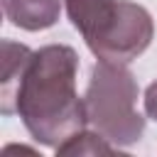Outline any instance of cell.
<instances>
[{"label":"cell","instance_id":"1","mask_svg":"<svg viewBox=\"0 0 157 157\" xmlns=\"http://www.w3.org/2000/svg\"><path fill=\"white\" fill-rule=\"evenodd\" d=\"M78 56L66 44H47L32 52L15 93V113L32 140L59 147L86 123L83 98L76 93Z\"/></svg>","mask_w":157,"mask_h":157},{"label":"cell","instance_id":"2","mask_svg":"<svg viewBox=\"0 0 157 157\" xmlns=\"http://www.w3.org/2000/svg\"><path fill=\"white\" fill-rule=\"evenodd\" d=\"M71 25L103 61L128 64L155 37L152 15L130 0H64Z\"/></svg>","mask_w":157,"mask_h":157},{"label":"cell","instance_id":"5","mask_svg":"<svg viewBox=\"0 0 157 157\" xmlns=\"http://www.w3.org/2000/svg\"><path fill=\"white\" fill-rule=\"evenodd\" d=\"M32 56V49L25 44H15L10 39L2 42V76H0V110L2 115L15 113V93L22 78V71Z\"/></svg>","mask_w":157,"mask_h":157},{"label":"cell","instance_id":"3","mask_svg":"<svg viewBox=\"0 0 157 157\" xmlns=\"http://www.w3.org/2000/svg\"><path fill=\"white\" fill-rule=\"evenodd\" d=\"M137 81L125 64L98 61L83 96L86 123L115 147L135 145L145 132V118L137 113Z\"/></svg>","mask_w":157,"mask_h":157},{"label":"cell","instance_id":"4","mask_svg":"<svg viewBox=\"0 0 157 157\" xmlns=\"http://www.w3.org/2000/svg\"><path fill=\"white\" fill-rule=\"evenodd\" d=\"M2 12L15 27L37 32L56 25L61 0H2Z\"/></svg>","mask_w":157,"mask_h":157},{"label":"cell","instance_id":"7","mask_svg":"<svg viewBox=\"0 0 157 157\" xmlns=\"http://www.w3.org/2000/svg\"><path fill=\"white\" fill-rule=\"evenodd\" d=\"M145 113H147V118L157 120V81L150 83L145 91Z\"/></svg>","mask_w":157,"mask_h":157},{"label":"cell","instance_id":"6","mask_svg":"<svg viewBox=\"0 0 157 157\" xmlns=\"http://www.w3.org/2000/svg\"><path fill=\"white\" fill-rule=\"evenodd\" d=\"M118 150H115V145L113 142H108L101 132H96V130H91V132H76V135H71L66 142H61L59 147H56V155H78V157H83V155H115Z\"/></svg>","mask_w":157,"mask_h":157}]
</instances>
